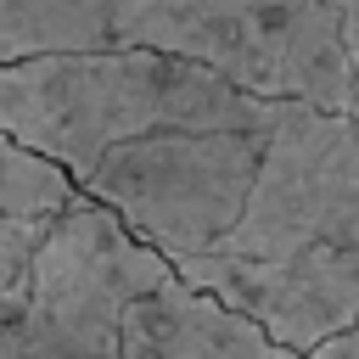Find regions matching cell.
I'll use <instances>...</instances> for the list:
<instances>
[{"label": "cell", "mask_w": 359, "mask_h": 359, "mask_svg": "<svg viewBox=\"0 0 359 359\" xmlns=\"http://www.w3.org/2000/svg\"><path fill=\"white\" fill-rule=\"evenodd\" d=\"M174 275L297 359L359 325V123L286 101L236 230Z\"/></svg>", "instance_id": "obj_1"}, {"label": "cell", "mask_w": 359, "mask_h": 359, "mask_svg": "<svg viewBox=\"0 0 359 359\" xmlns=\"http://www.w3.org/2000/svg\"><path fill=\"white\" fill-rule=\"evenodd\" d=\"M79 50H163L252 95L359 118L331 0H0V62Z\"/></svg>", "instance_id": "obj_2"}, {"label": "cell", "mask_w": 359, "mask_h": 359, "mask_svg": "<svg viewBox=\"0 0 359 359\" xmlns=\"http://www.w3.org/2000/svg\"><path fill=\"white\" fill-rule=\"evenodd\" d=\"M174 275L112 213L79 196L34 258L28 303L0 359H123V309Z\"/></svg>", "instance_id": "obj_3"}, {"label": "cell", "mask_w": 359, "mask_h": 359, "mask_svg": "<svg viewBox=\"0 0 359 359\" xmlns=\"http://www.w3.org/2000/svg\"><path fill=\"white\" fill-rule=\"evenodd\" d=\"M123 359H297L269 342L247 314L163 275L123 309Z\"/></svg>", "instance_id": "obj_4"}, {"label": "cell", "mask_w": 359, "mask_h": 359, "mask_svg": "<svg viewBox=\"0 0 359 359\" xmlns=\"http://www.w3.org/2000/svg\"><path fill=\"white\" fill-rule=\"evenodd\" d=\"M79 208V185L0 129V297L22 292L56 219Z\"/></svg>", "instance_id": "obj_5"}, {"label": "cell", "mask_w": 359, "mask_h": 359, "mask_svg": "<svg viewBox=\"0 0 359 359\" xmlns=\"http://www.w3.org/2000/svg\"><path fill=\"white\" fill-rule=\"evenodd\" d=\"M337 17H342V45H348V62H353V84H359V0H331Z\"/></svg>", "instance_id": "obj_6"}, {"label": "cell", "mask_w": 359, "mask_h": 359, "mask_svg": "<svg viewBox=\"0 0 359 359\" xmlns=\"http://www.w3.org/2000/svg\"><path fill=\"white\" fill-rule=\"evenodd\" d=\"M314 359H359V325H348L342 337H331V342H325Z\"/></svg>", "instance_id": "obj_7"}, {"label": "cell", "mask_w": 359, "mask_h": 359, "mask_svg": "<svg viewBox=\"0 0 359 359\" xmlns=\"http://www.w3.org/2000/svg\"><path fill=\"white\" fill-rule=\"evenodd\" d=\"M22 303H28V286H22V292H11V297H0V342H6V331L17 325V314H22Z\"/></svg>", "instance_id": "obj_8"}, {"label": "cell", "mask_w": 359, "mask_h": 359, "mask_svg": "<svg viewBox=\"0 0 359 359\" xmlns=\"http://www.w3.org/2000/svg\"><path fill=\"white\" fill-rule=\"evenodd\" d=\"M353 123H359V118H353Z\"/></svg>", "instance_id": "obj_9"}]
</instances>
